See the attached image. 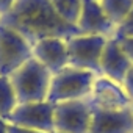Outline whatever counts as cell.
<instances>
[{
	"mask_svg": "<svg viewBox=\"0 0 133 133\" xmlns=\"http://www.w3.org/2000/svg\"><path fill=\"white\" fill-rule=\"evenodd\" d=\"M0 24L22 35L31 47L45 38L69 41L80 35L77 25L58 16L50 0H16L13 8L0 17Z\"/></svg>",
	"mask_w": 133,
	"mask_h": 133,
	"instance_id": "cell-1",
	"label": "cell"
},
{
	"mask_svg": "<svg viewBox=\"0 0 133 133\" xmlns=\"http://www.w3.org/2000/svg\"><path fill=\"white\" fill-rule=\"evenodd\" d=\"M8 78L13 85L17 103H36L47 100L52 74L36 58H30Z\"/></svg>",
	"mask_w": 133,
	"mask_h": 133,
	"instance_id": "cell-2",
	"label": "cell"
},
{
	"mask_svg": "<svg viewBox=\"0 0 133 133\" xmlns=\"http://www.w3.org/2000/svg\"><path fill=\"white\" fill-rule=\"evenodd\" d=\"M96 78L97 75L89 71H80L68 66L58 74L52 75L47 102L56 105L61 102L88 99L92 94Z\"/></svg>",
	"mask_w": 133,
	"mask_h": 133,
	"instance_id": "cell-3",
	"label": "cell"
},
{
	"mask_svg": "<svg viewBox=\"0 0 133 133\" xmlns=\"http://www.w3.org/2000/svg\"><path fill=\"white\" fill-rule=\"evenodd\" d=\"M105 36L99 35H78L68 41L69 66L80 71H89L97 77H102L100 56L107 44Z\"/></svg>",
	"mask_w": 133,
	"mask_h": 133,
	"instance_id": "cell-4",
	"label": "cell"
},
{
	"mask_svg": "<svg viewBox=\"0 0 133 133\" xmlns=\"http://www.w3.org/2000/svg\"><path fill=\"white\" fill-rule=\"evenodd\" d=\"M33 58L31 44L17 31L0 24V77H10Z\"/></svg>",
	"mask_w": 133,
	"mask_h": 133,
	"instance_id": "cell-5",
	"label": "cell"
},
{
	"mask_svg": "<svg viewBox=\"0 0 133 133\" xmlns=\"http://www.w3.org/2000/svg\"><path fill=\"white\" fill-rule=\"evenodd\" d=\"M6 122L35 131L52 133L55 131V105L47 100L36 103H19Z\"/></svg>",
	"mask_w": 133,
	"mask_h": 133,
	"instance_id": "cell-6",
	"label": "cell"
},
{
	"mask_svg": "<svg viewBox=\"0 0 133 133\" xmlns=\"http://www.w3.org/2000/svg\"><path fill=\"white\" fill-rule=\"evenodd\" d=\"M91 125V102L69 100L55 105V130L61 133H88Z\"/></svg>",
	"mask_w": 133,
	"mask_h": 133,
	"instance_id": "cell-7",
	"label": "cell"
},
{
	"mask_svg": "<svg viewBox=\"0 0 133 133\" xmlns=\"http://www.w3.org/2000/svg\"><path fill=\"white\" fill-rule=\"evenodd\" d=\"M131 131H133L131 107L117 111H110V110H102L91 103V125L88 133H131Z\"/></svg>",
	"mask_w": 133,
	"mask_h": 133,
	"instance_id": "cell-8",
	"label": "cell"
},
{
	"mask_svg": "<svg viewBox=\"0 0 133 133\" xmlns=\"http://www.w3.org/2000/svg\"><path fill=\"white\" fill-rule=\"evenodd\" d=\"M33 58H36L52 75H55L69 66L68 41L59 38H45L33 45Z\"/></svg>",
	"mask_w": 133,
	"mask_h": 133,
	"instance_id": "cell-9",
	"label": "cell"
},
{
	"mask_svg": "<svg viewBox=\"0 0 133 133\" xmlns=\"http://www.w3.org/2000/svg\"><path fill=\"white\" fill-rule=\"evenodd\" d=\"M89 100L92 105H96L102 110H110V111H117V110L131 107V100L125 94L122 85H119L107 77L96 78Z\"/></svg>",
	"mask_w": 133,
	"mask_h": 133,
	"instance_id": "cell-10",
	"label": "cell"
},
{
	"mask_svg": "<svg viewBox=\"0 0 133 133\" xmlns=\"http://www.w3.org/2000/svg\"><path fill=\"white\" fill-rule=\"evenodd\" d=\"M80 35H99L107 39L113 38L116 33V25L107 17L102 6L96 0H85L80 19L77 22Z\"/></svg>",
	"mask_w": 133,
	"mask_h": 133,
	"instance_id": "cell-11",
	"label": "cell"
},
{
	"mask_svg": "<svg viewBox=\"0 0 133 133\" xmlns=\"http://www.w3.org/2000/svg\"><path fill=\"white\" fill-rule=\"evenodd\" d=\"M131 61L124 53L119 41L116 38H110L103 47L100 56V71L102 77H107L119 85H122L127 71L131 68Z\"/></svg>",
	"mask_w": 133,
	"mask_h": 133,
	"instance_id": "cell-12",
	"label": "cell"
},
{
	"mask_svg": "<svg viewBox=\"0 0 133 133\" xmlns=\"http://www.w3.org/2000/svg\"><path fill=\"white\" fill-rule=\"evenodd\" d=\"M58 16L71 25H77L85 0H50Z\"/></svg>",
	"mask_w": 133,
	"mask_h": 133,
	"instance_id": "cell-13",
	"label": "cell"
},
{
	"mask_svg": "<svg viewBox=\"0 0 133 133\" xmlns=\"http://www.w3.org/2000/svg\"><path fill=\"white\" fill-rule=\"evenodd\" d=\"M100 6L107 17L117 27L133 8V0H100Z\"/></svg>",
	"mask_w": 133,
	"mask_h": 133,
	"instance_id": "cell-14",
	"label": "cell"
},
{
	"mask_svg": "<svg viewBox=\"0 0 133 133\" xmlns=\"http://www.w3.org/2000/svg\"><path fill=\"white\" fill-rule=\"evenodd\" d=\"M17 99L13 89V85L8 77H0V117L8 119L13 110L17 107Z\"/></svg>",
	"mask_w": 133,
	"mask_h": 133,
	"instance_id": "cell-15",
	"label": "cell"
},
{
	"mask_svg": "<svg viewBox=\"0 0 133 133\" xmlns=\"http://www.w3.org/2000/svg\"><path fill=\"white\" fill-rule=\"evenodd\" d=\"M113 38H116V39L133 38V8H131V11L127 14V17L116 27V33H114Z\"/></svg>",
	"mask_w": 133,
	"mask_h": 133,
	"instance_id": "cell-16",
	"label": "cell"
},
{
	"mask_svg": "<svg viewBox=\"0 0 133 133\" xmlns=\"http://www.w3.org/2000/svg\"><path fill=\"white\" fill-rule=\"evenodd\" d=\"M122 88H124L125 94L128 96V99L133 102V64H131V68L127 71V74H125V77H124Z\"/></svg>",
	"mask_w": 133,
	"mask_h": 133,
	"instance_id": "cell-17",
	"label": "cell"
},
{
	"mask_svg": "<svg viewBox=\"0 0 133 133\" xmlns=\"http://www.w3.org/2000/svg\"><path fill=\"white\" fill-rule=\"evenodd\" d=\"M124 53L128 56V59L133 63V38H122V39H117Z\"/></svg>",
	"mask_w": 133,
	"mask_h": 133,
	"instance_id": "cell-18",
	"label": "cell"
},
{
	"mask_svg": "<svg viewBox=\"0 0 133 133\" xmlns=\"http://www.w3.org/2000/svg\"><path fill=\"white\" fill-rule=\"evenodd\" d=\"M14 3H16V0H0V17L3 14H6L13 8Z\"/></svg>",
	"mask_w": 133,
	"mask_h": 133,
	"instance_id": "cell-19",
	"label": "cell"
},
{
	"mask_svg": "<svg viewBox=\"0 0 133 133\" xmlns=\"http://www.w3.org/2000/svg\"><path fill=\"white\" fill-rule=\"evenodd\" d=\"M8 133H42V131H35V130H28V128H22V127L8 124Z\"/></svg>",
	"mask_w": 133,
	"mask_h": 133,
	"instance_id": "cell-20",
	"label": "cell"
},
{
	"mask_svg": "<svg viewBox=\"0 0 133 133\" xmlns=\"http://www.w3.org/2000/svg\"><path fill=\"white\" fill-rule=\"evenodd\" d=\"M0 133H8V122L0 117Z\"/></svg>",
	"mask_w": 133,
	"mask_h": 133,
	"instance_id": "cell-21",
	"label": "cell"
},
{
	"mask_svg": "<svg viewBox=\"0 0 133 133\" xmlns=\"http://www.w3.org/2000/svg\"><path fill=\"white\" fill-rule=\"evenodd\" d=\"M52 133H61V131H56V130H55V131H52Z\"/></svg>",
	"mask_w": 133,
	"mask_h": 133,
	"instance_id": "cell-22",
	"label": "cell"
},
{
	"mask_svg": "<svg viewBox=\"0 0 133 133\" xmlns=\"http://www.w3.org/2000/svg\"><path fill=\"white\" fill-rule=\"evenodd\" d=\"M131 111H133V102H131Z\"/></svg>",
	"mask_w": 133,
	"mask_h": 133,
	"instance_id": "cell-23",
	"label": "cell"
},
{
	"mask_svg": "<svg viewBox=\"0 0 133 133\" xmlns=\"http://www.w3.org/2000/svg\"><path fill=\"white\" fill-rule=\"evenodd\" d=\"M96 2H100V0H96Z\"/></svg>",
	"mask_w": 133,
	"mask_h": 133,
	"instance_id": "cell-24",
	"label": "cell"
},
{
	"mask_svg": "<svg viewBox=\"0 0 133 133\" xmlns=\"http://www.w3.org/2000/svg\"><path fill=\"white\" fill-rule=\"evenodd\" d=\"M131 133H133V131H131Z\"/></svg>",
	"mask_w": 133,
	"mask_h": 133,
	"instance_id": "cell-25",
	"label": "cell"
}]
</instances>
